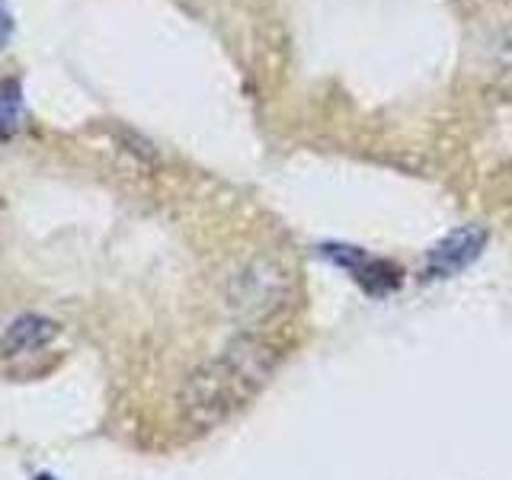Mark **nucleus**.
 Returning <instances> with one entry per match:
<instances>
[{
    "mask_svg": "<svg viewBox=\"0 0 512 480\" xmlns=\"http://www.w3.org/2000/svg\"><path fill=\"white\" fill-rule=\"evenodd\" d=\"M279 365V346L260 333H240L215 359L192 372L176 404L189 426L215 429L260 394Z\"/></svg>",
    "mask_w": 512,
    "mask_h": 480,
    "instance_id": "obj_1",
    "label": "nucleus"
},
{
    "mask_svg": "<svg viewBox=\"0 0 512 480\" xmlns=\"http://www.w3.org/2000/svg\"><path fill=\"white\" fill-rule=\"evenodd\" d=\"M13 10L7 0H0V48H7L10 39H13Z\"/></svg>",
    "mask_w": 512,
    "mask_h": 480,
    "instance_id": "obj_7",
    "label": "nucleus"
},
{
    "mask_svg": "<svg viewBox=\"0 0 512 480\" xmlns=\"http://www.w3.org/2000/svg\"><path fill=\"white\" fill-rule=\"evenodd\" d=\"M23 125V84L16 77L0 80V141L13 138Z\"/></svg>",
    "mask_w": 512,
    "mask_h": 480,
    "instance_id": "obj_6",
    "label": "nucleus"
},
{
    "mask_svg": "<svg viewBox=\"0 0 512 480\" xmlns=\"http://www.w3.org/2000/svg\"><path fill=\"white\" fill-rule=\"evenodd\" d=\"M487 247V231L484 228H458L452 234H445L436 247L426 253V276L429 279H448L458 276L461 269H468Z\"/></svg>",
    "mask_w": 512,
    "mask_h": 480,
    "instance_id": "obj_4",
    "label": "nucleus"
},
{
    "mask_svg": "<svg viewBox=\"0 0 512 480\" xmlns=\"http://www.w3.org/2000/svg\"><path fill=\"white\" fill-rule=\"evenodd\" d=\"M58 336V324L42 314H20L10 320V327L0 336V352L4 356H29V352L45 349Z\"/></svg>",
    "mask_w": 512,
    "mask_h": 480,
    "instance_id": "obj_5",
    "label": "nucleus"
},
{
    "mask_svg": "<svg viewBox=\"0 0 512 480\" xmlns=\"http://www.w3.org/2000/svg\"><path fill=\"white\" fill-rule=\"evenodd\" d=\"M39 480H55V477H48V474H42V477H39Z\"/></svg>",
    "mask_w": 512,
    "mask_h": 480,
    "instance_id": "obj_8",
    "label": "nucleus"
},
{
    "mask_svg": "<svg viewBox=\"0 0 512 480\" xmlns=\"http://www.w3.org/2000/svg\"><path fill=\"white\" fill-rule=\"evenodd\" d=\"M288 298H292L288 269L276 260H266V256L237 266L228 279V288H224V304L244 324H263L285 308Z\"/></svg>",
    "mask_w": 512,
    "mask_h": 480,
    "instance_id": "obj_2",
    "label": "nucleus"
},
{
    "mask_svg": "<svg viewBox=\"0 0 512 480\" xmlns=\"http://www.w3.org/2000/svg\"><path fill=\"white\" fill-rule=\"evenodd\" d=\"M320 253L327 256L330 263H336L340 269H346L352 279H356L368 295H391L400 288L404 276H400V266H394L391 260H381V256H368L362 247H349V244H324Z\"/></svg>",
    "mask_w": 512,
    "mask_h": 480,
    "instance_id": "obj_3",
    "label": "nucleus"
}]
</instances>
